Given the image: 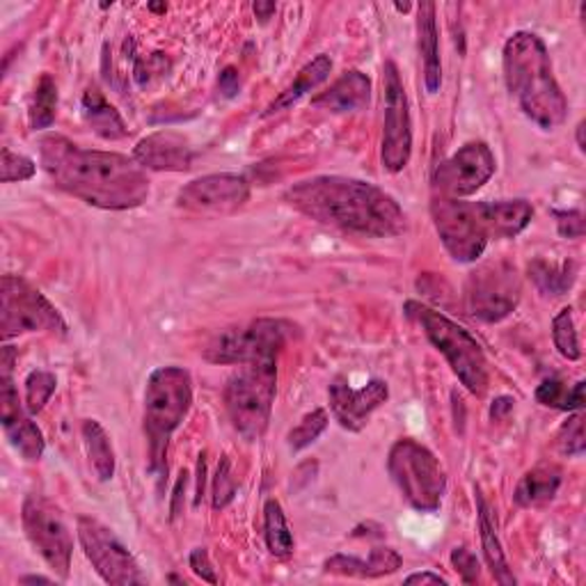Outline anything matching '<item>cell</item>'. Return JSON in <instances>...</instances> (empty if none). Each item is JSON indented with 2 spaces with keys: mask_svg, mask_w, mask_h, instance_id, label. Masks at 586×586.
Listing matches in <instances>:
<instances>
[{
  "mask_svg": "<svg viewBox=\"0 0 586 586\" xmlns=\"http://www.w3.org/2000/svg\"><path fill=\"white\" fill-rule=\"evenodd\" d=\"M40 161L60 191L103 212L137 209L152 191L147 169L133 156L83 150L64 135L42 137Z\"/></svg>",
  "mask_w": 586,
  "mask_h": 586,
  "instance_id": "cell-1",
  "label": "cell"
},
{
  "mask_svg": "<svg viewBox=\"0 0 586 586\" xmlns=\"http://www.w3.org/2000/svg\"><path fill=\"white\" fill-rule=\"evenodd\" d=\"M285 202L319 225L356 236H399L408 225L405 212L390 193L353 177L302 179L285 193Z\"/></svg>",
  "mask_w": 586,
  "mask_h": 586,
  "instance_id": "cell-2",
  "label": "cell"
},
{
  "mask_svg": "<svg viewBox=\"0 0 586 586\" xmlns=\"http://www.w3.org/2000/svg\"><path fill=\"white\" fill-rule=\"evenodd\" d=\"M504 81L521 111L543 131L566 122L568 99L557 83L553 60L536 32H513L502 51Z\"/></svg>",
  "mask_w": 586,
  "mask_h": 586,
  "instance_id": "cell-3",
  "label": "cell"
},
{
  "mask_svg": "<svg viewBox=\"0 0 586 586\" xmlns=\"http://www.w3.org/2000/svg\"><path fill=\"white\" fill-rule=\"evenodd\" d=\"M403 312L424 330L429 341L444 356L446 364L456 373L461 385L474 397H484L491 376L489 360L484 349H481V343L465 328H461L452 319H446L442 312H435L429 305L408 300L403 305Z\"/></svg>",
  "mask_w": 586,
  "mask_h": 586,
  "instance_id": "cell-4",
  "label": "cell"
},
{
  "mask_svg": "<svg viewBox=\"0 0 586 586\" xmlns=\"http://www.w3.org/2000/svg\"><path fill=\"white\" fill-rule=\"evenodd\" d=\"M193 405L191 373L182 367H158L152 371L145 390V433L150 440V470L165 472L167 442Z\"/></svg>",
  "mask_w": 586,
  "mask_h": 586,
  "instance_id": "cell-5",
  "label": "cell"
},
{
  "mask_svg": "<svg viewBox=\"0 0 586 586\" xmlns=\"http://www.w3.org/2000/svg\"><path fill=\"white\" fill-rule=\"evenodd\" d=\"M278 390V360L240 364L225 385V408L238 435L257 442L264 438Z\"/></svg>",
  "mask_w": 586,
  "mask_h": 586,
  "instance_id": "cell-6",
  "label": "cell"
},
{
  "mask_svg": "<svg viewBox=\"0 0 586 586\" xmlns=\"http://www.w3.org/2000/svg\"><path fill=\"white\" fill-rule=\"evenodd\" d=\"M388 472L403 500L422 513H435L446 493V474L438 456L412 438H401L392 444Z\"/></svg>",
  "mask_w": 586,
  "mask_h": 586,
  "instance_id": "cell-7",
  "label": "cell"
},
{
  "mask_svg": "<svg viewBox=\"0 0 586 586\" xmlns=\"http://www.w3.org/2000/svg\"><path fill=\"white\" fill-rule=\"evenodd\" d=\"M298 335V326L285 319H257L236 326L209 341L204 360L212 364H248L259 360H278L287 343Z\"/></svg>",
  "mask_w": 586,
  "mask_h": 586,
  "instance_id": "cell-8",
  "label": "cell"
},
{
  "mask_svg": "<svg viewBox=\"0 0 586 586\" xmlns=\"http://www.w3.org/2000/svg\"><path fill=\"white\" fill-rule=\"evenodd\" d=\"M28 332H66L58 307L17 275H3L0 282V335L12 339Z\"/></svg>",
  "mask_w": 586,
  "mask_h": 586,
  "instance_id": "cell-9",
  "label": "cell"
},
{
  "mask_svg": "<svg viewBox=\"0 0 586 586\" xmlns=\"http://www.w3.org/2000/svg\"><path fill=\"white\" fill-rule=\"evenodd\" d=\"M523 296L521 275L508 261H491L476 268L465 285L467 315L481 323H500L515 312Z\"/></svg>",
  "mask_w": 586,
  "mask_h": 586,
  "instance_id": "cell-10",
  "label": "cell"
},
{
  "mask_svg": "<svg viewBox=\"0 0 586 586\" xmlns=\"http://www.w3.org/2000/svg\"><path fill=\"white\" fill-rule=\"evenodd\" d=\"M431 218L446 253L459 264H472L489 248V232L479 214L476 202L435 195L431 202Z\"/></svg>",
  "mask_w": 586,
  "mask_h": 586,
  "instance_id": "cell-11",
  "label": "cell"
},
{
  "mask_svg": "<svg viewBox=\"0 0 586 586\" xmlns=\"http://www.w3.org/2000/svg\"><path fill=\"white\" fill-rule=\"evenodd\" d=\"M21 523L28 541L38 549L47 566L60 577H69L74 555V538L58 504L42 495H28L21 508Z\"/></svg>",
  "mask_w": 586,
  "mask_h": 586,
  "instance_id": "cell-12",
  "label": "cell"
},
{
  "mask_svg": "<svg viewBox=\"0 0 586 586\" xmlns=\"http://www.w3.org/2000/svg\"><path fill=\"white\" fill-rule=\"evenodd\" d=\"M383 141H381V161L383 167L392 175L405 169L412 156V120H410V101L394 62L383 64Z\"/></svg>",
  "mask_w": 586,
  "mask_h": 586,
  "instance_id": "cell-13",
  "label": "cell"
},
{
  "mask_svg": "<svg viewBox=\"0 0 586 586\" xmlns=\"http://www.w3.org/2000/svg\"><path fill=\"white\" fill-rule=\"evenodd\" d=\"M79 541L96 575L106 584L133 586L147 582L135 557L106 525L83 515L79 518Z\"/></svg>",
  "mask_w": 586,
  "mask_h": 586,
  "instance_id": "cell-14",
  "label": "cell"
},
{
  "mask_svg": "<svg viewBox=\"0 0 586 586\" xmlns=\"http://www.w3.org/2000/svg\"><path fill=\"white\" fill-rule=\"evenodd\" d=\"M495 169L497 161L493 150L486 143L472 141L435 167L433 186L442 197L463 199L484 188L495 175Z\"/></svg>",
  "mask_w": 586,
  "mask_h": 586,
  "instance_id": "cell-15",
  "label": "cell"
},
{
  "mask_svg": "<svg viewBox=\"0 0 586 586\" xmlns=\"http://www.w3.org/2000/svg\"><path fill=\"white\" fill-rule=\"evenodd\" d=\"M250 199V184L244 175L220 172V175H206L186 184L177 204L191 214H234Z\"/></svg>",
  "mask_w": 586,
  "mask_h": 586,
  "instance_id": "cell-16",
  "label": "cell"
},
{
  "mask_svg": "<svg viewBox=\"0 0 586 586\" xmlns=\"http://www.w3.org/2000/svg\"><path fill=\"white\" fill-rule=\"evenodd\" d=\"M390 397V388L381 378H373L364 388L353 390L347 378H335L328 399H330V410L335 420L339 422L341 429L347 431H362L371 418V412L381 408Z\"/></svg>",
  "mask_w": 586,
  "mask_h": 586,
  "instance_id": "cell-17",
  "label": "cell"
},
{
  "mask_svg": "<svg viewBox=\"0 0 586 586\" xmlns=\"http://www.w3.org/2000/svg\"><path fill=\"white\" fill-rule=\"evenodd\" d=\"M0 422H3L10 444L25 461L34 463L44 456V433L30 420L28 408L21 405L12 376H0Z\"/></svg>",
  "mask_w": 586,
  "mask_h": 586,
  "instance_id": "cell-18",
  "label": "cell"
},
{
  "mask_svg": "<svg viewBox=\"0 0 586 586\" xmlns=\"http://www.w3.org/2000/svg\"><path fill=\"white\" fill-rule=\"evenodd\" d=\"M133 158L145 169L186 172L193 165V147L184 133L163 128L143 137L133 150Z\"/></svg>",
  "mask_w": 586,
  "mask_h": 586,
  "instance_id": "cell-19",
  "label": "cell"
},
{
  "mask_svg": "<svg viewBox=\"0 0 586 586\" xmlns=\"http://www.w3.org/2000/svg\"><path fill=\"white\" fill-rule=\"evenodd\" d=\"M371 99V81L367 74L351 69L341 74L326 92L312 99V106L328 113H356L369 106Z\"/></svg>",
  "mask_w": 586,
  "mask_h": 586,
  "instance_id": "cell-20",
  "label": "cell"
},
{
  "mask_svg": "<svg viewBox=\"0 0 586 586\" xmlns=\"http://www.w3.org/2000/svg\"><path fill=\"white\" fill-rule=\"evenodd\" d=\"M481 220L493 238H515L527 229L534 218V206L527 199H500V202H476Z\"/></svg>",
  "mask_w": 586,
  "mask_h": 586,
  "instance_id": "cell-21",
  "label": "cell"
},
{
  "mask_svg": "<svg viewBox=\"0 0 586 586\" xmlns=\"http://www.w3.org/2000/svg\"><path fill=\"white\" fill-rule=\"evenodd\" d=\"M403 566L401 555L392 547H373L369 553V559H358L349 555H335L330 557L323 568L332 575L343 577H360V579H378L397 573Z\"/></svg>",
  "mask_w": 586,
  "mask_h": 586,
  "instance_id": "cell-22",
  "label": "cell"
},
{
  "mask_svg": "<svg viewBox=\"0 0 586 586\" xmlns=\"http://www.w3.org/2000/svg\"><path fill=\"white\" fill-rule=\"evenodd\" d=\"M418 47L424 66V85L429 94H435L442 85V62H440V34L433 3L418 8Z\"/></svg>",
  "mask_w": 586,
  "mask_h": 586,
  "instance_id": "cell-23",
  "label": "cell"
},
{
  "mask_svg": "<svg viewBox=\"0 0 586 586\" xmlns=\"http://www.w3.org/2000/svg\"><path fill=\"white\" fill-rule=\"evenodd\" d=\"M330 72H332V60L326 53L317 55L312 62H307L298 72V76L294 79V83L268 103V109L264 111V117H270L275 113H282V111L296 106V103L305 94L317 90L330 76Z\"/></svg>",
  "mask_w": 586,
  "mask_h": 586,
  "instance_id": "cell-24",
  "label": "cell"
},
{
  "mask_svg": "<svg viewBox=\"0 0 586 586\" xmlns=\"http://www.w3.org/2000/svg\"><path fill=\"white\" fill-rule=\"evenodd\" d=\"M562 489V470L553 463H541L532 467L523 479L518 489L513 493V500L523 508L545 506L553 502Z\"/></svg>",
  "mask_w": 586,
  "mask_h": 586,
  "instance_id": "cell-25",
  "label": "cell"
},
{
  "mask_svg": "<svg viewBox=\"0 0 586 586\" xmlns=\"http://www.w3.org/2000/svg\"><path fill=\"white\" fill-rule=\"evenodd\" d=\"M83 117L88 122V126L103 137V141H122V137L128 135V128L122 120V115L117 113L115 106L106 101L99 92V88H88L83 94Z\"/></svg>",
  "mask_w": 586,
  "mask_h": 586,
  "instance_id": "cell-26",
  "label": "cell"
},
{
  "mask_svg": "<svg viewBox=\"0 0 586 586\" xmlns=\"http://www.w3.org/2000/svg\"><path fill=\"white\" fill-rule=\"evenodd\" d=\"M476 506H479V534H481V549H484V557H486V564L493 573V577L500 582V584H515V577L508 568V562H506V555L502 549V543H500V536L495 532V523L491 518V508L484 500V495H481V491L476 489Z\"/></svg>",
  "mask_w": 586,
  "mask_h": 586,
  "instance_id": "cell-27",
  "label": "cell"
},
{
  "mask_svg": "<svg viewBox=\"0 0 586 586\" xmlns=\"http://www.w3.org/2000/svg\"><path fill=\"white\" fill-rule=\"evenodd\" d=\"M83 442H85V452L88 459L96 472L99 481H111L115 476V450L111 435L106 433L96 420H85L83 422Z\"/></svg>",
  "mask_w": 586,
  "mask_h": 586,
  "instance_id": "cell-28",
  "label": "cell"
},
{
  "mask_svg": "<svg viewBox=\"0 0 586 586\" xmlns=\"http://www.w3.org/2000/svg\"><path fill=\"white\" fill-rule=\"evenodd\" d=\"M264 538H266L268 553L273 557L287 559L294 555L296 541H294V534L289 530L285 508L278 500H268L264 504Z\"/></svg>",
  "mask_w": 586,
  "mask_h": 586,
  "instance_id": "cell-29",
  "label": "cell"
},
{
  "mask_svg": "<svg viewBox=\"0 0 586 586\" xmlns=\"http://www.w3.org/2000/svg\"><path fill=\"white\" fill-rule=\"evenodd\" d=\"M530 278L534 280L541 294L564 296L577 280V264L575 261L549 264L545 259H534L530 264Z\"/></svg>",
  "mask_w": 586,
  "mask_h": 586,
  "instance_id": "cell-30",
  "label": "cell"
},
{
  "mask_svg": "<svg viewBox=\"0 0 586 586\" xmlns=\"http://www.w3.org/2000/svg\"><path fill=\"white\" fill-rule=\"evenodd\" d=\"M58 113V85L51 74H44L38 85H34L32 101L28 109V122L32 131L49 128L55 122Z\"/></svg>",
  "mask_w": 586,
  "mask_h": 586,
  "instance_id": "cell-31",
  "label": "cell"
},
{
  "mask_svg": "<svg viewBox=\"0 0 586 586\" xmlns=\"http://www.w3.org/2000/svg\"><path fill=\"white\" fill-rule=\"evenodd\" d=\"M584 381H577L573 388L566 383L557 381V378H549V381H543L536 388V401L547 408H557V410H582L584 408Z\"/></svg>",
  "mask_w": 586,
  "mask_h": 586,
  "instance_id": "cell-32",
  "label": "cell"
},
{
  "mask_svg": "<svg viewBox=\"0 0 586 586\" xmlns=\"http://www.w3.org/2000/svg\"><path fill=\"white\" fill-rule=\"evenodd\" d=\"M553 339H555L557 351L566 360L575 362L582 358L579 337H577V328H575V319H573V307L559 309V315L553 319Z\"/></svg>",
  "mask_w": 586,
  "mask_h": 586,
  "instance_id": "cell-33",
  "label": "cell"
},
{
  "mask_svg": "<svg viewBox=\"0 0 586 586\" xmlns=\"http://www.w3.org/2000/svg\"><path fill=\"white\" fill-rule=\"evenodd\" d=\"M58 388V378L51 371H30L25 378V408L30 415H40Z\"/></svg>",
  "mask_w": 586,
  "mask_h": 586,
  "instance_id": "cell-34",
  "label": "cell"
},
{
  "mask_svg": "<svg viewBox=\"0 0 586 586\" xmlns=\"http://www.w3.org/2000/svg\"><path fill=\"white\" fill-rule=\"evenodd\" d=\"M326 429H328V412L323 408L307 412V415L300 420V424L296 429H291L289 435H287L289 450L291 452H302L305 446L317 442Z\"/></svg>",
  "mask_w": 586,
  "mask_h": 586,
  "instance_id": "cell-35",
  "label": "cell"
},
{
  "mask_svg": "<svg viewBox=\"0 0 586 586\" xmlns=\"http://www.w3.org/2000/svg\"><path fill=\"white\" fill-rule=\"evenodd\" d=\"M559 452L570 459H579L586 452V440H584V412L577 410L575 415H570L557 435Z\"/></svg>",
  "mask_w": 586,
  "mask_h": 586,
  "instance_id": "cell-36",
  "label": "cell"
},
{
  "mask_svg": "<svg viewBox=\"0 0 586 586\" xmlns=\"http://www.w3.org/2000/svg\"><path fill=\"white\" fill-rule=\"evenodd\" d=\"M38 165L32 158L23 154H14L12 150L3 147V161H0V182L14 184V182H28L34 177Z\"/></svg>",
  "mask_w": 586,
  "mask_h": 586,
  "instance_id": "cell-37",
  "label": "cell"
},
{
  "mask_svg": "<svg viewBox=\"0 0 586 586\" xmlns=\"http://www.w3.org/2000/svg\"><path fill=\"white\" fill-rule=\"evenodd\" d=\"M236 497V479L232 474L229 456H223L214 476V508L223 511Z\"/></svg>",
  "mask_w": 586,
  "mask_h": 586,
  "instance_id": "cell-38",
  "label": "cell"
},
{
  "mask_svg": "<svg viewBox=\"0 0 586 586\" xmlns=\"http://www.w3.org/2000/svg\"><path fill=\"white\" fill-rule=\"evenodd\" d=\"M452 564L454 568L459 570L461 579L465 584H474L479 582V573H481V566H479V559L474 553H470L467 547H456L452 553Z\"/></svg>",
  "mask_w": 586,
  "mask_h": 586,
  "instance_id": "cell-39",
  "label": "cell"
},
{
  "mask_svg": "<svg viewBox=\"0 0 586 586\" xmlns=\"http://www.w3.org/2000/svg\"><path fill=\"white\" fill-rule=\"evenodd\" d=\"M557 218V229L564 238H582L584 236V216L582 212H553Z\"/></svg>",
  "mask_w": 586,
  "mask_h": 586,
  "instance_id": "cell-40",
  "label": "cell"
},
{
  "mask_svg": "<svg viewBox=\"0 0 586 586\" xmlns=\"http://www.w3.org/2000/svg\"><path fill=\"white\" fill-rule=\"evenodd\" d=\"M191 568L197 577H202L204 582H209V584H216L218 582V575H216V568L209 559V553H206L204 547H195L193 553H191Z\"/></svg>",
  "mask_w": 586,
  "mask_h": 586,
  "instance_id": "cell-41",
  "label": "cell"
},
{
  "mask_svg": "<svg viewBox=\"0 0 586 586\" xmlns=\"http://www.w3.org/2000/svg\"><path fill=\"white\" fill-rule=\"evenodd\" d=\"M218 88L225 96H236L238 92V74H236V69L234 66H227L225 72L220 74V81H218Z\"/></svg>",
  "mask_w": 586,
  "mask_h": 586,
  "instance_id": "cell-42",
  "label": "cell"
},
{
  "mask_svg": "<svg viewBox=\"0 0 586 586\" xmlns=\"http://www.w3.org/2000/svg\"><path fill=\"white\" fill-rule=\"evenodd\" d=\"M403 582L405 584H450V579L442 577L440 573H431V570H426V573H412Z\"/></svg>",
  "mask_w": 586,
  "mask_h": 586,
  "instance_id": "cell-43",
  "label": "cell"
},
{
  "mask_svg": "<svg viewBox=\"0 0 586 586\" xmlns=\"http://www.w3.org/2000/svg\"><path fill=\"white\" fill-rule=\"evenodd\" d=\"M186 481H188V474L182 472L179 479H177V486H175V497H172V508H169L172 521H175L177 515H179V508H182V493L186 491Z\"/></svg>",
  "mask_w": 586,
  "mask_h": 586,
  "instance_id": "cell-44",
  "label": "cell"
},
{
  "mask_svg": "<svg viewBox=\"0 0 586 586\" xmlns=\"http://www.w3.org/2000/svg\"><path fill=\"white\" fill-rule=\"evenodd\" d=\"M204 476H206V454H199V463H197V491H195V504L202 502L204 495Z\"/></svg>",
  "mask_w": 586,
  "mask_h": 586,
  "instance_id": "cell-45",
  "label": "cell"
},
{
  "mask_svg": "<svg viewBox=\"0 0 586 586\" xmlns=\"http://www.w3.org/2000/svg\"><path fill=\"white\" fill-rule=\"evenodd\" d=\"M253 10H255L257 19L266 23V21H268V19L275 14V10H278V8H275V3H255V6H253Z\"/></svg>",
  "mask_w": 586,
  "mask_h": 586,
  "instance_id": "cell-46",
  "label": "cell"
},
{
  "mask_svg": "<svg viewBox=\"0 0 586 586\" xmlns=\"http://www.w3.org/2000/svg\"><path fill=\"white\" fill-rule=\"evenodd\" d=\"M511 408H513V399L502 397V399H497V401L493 403V410H491V412H493V418H495V420H500V418L504 415V412L511 410Z\"/></svg>",
  "mask_w": 586,
  "mask_h": 586,
  "instance_id": "cell-47",
  "label": "cell"
},
{
  "mask_svg": "<svg viewBox=\"0 0 586 586\" xmlns=\"http://www.w3.org/2000/svg\"><path fill=\"white\" fill-rule=\"evenodd\" d=\"M21 584H51V579L40 577V575H28V577H21Z\"/></svg>",
  "mask_w": 586,
  "mask_h": 586,
  "instance_id": "cell-48",
  "label": "cell"
},
{
  "mask_svg": "<svg viewBox=\"0 0 586 586\" xmlns=\"http://www.w3.org/2000/svg\"><path fill=\"white\" fill-rule=\"evenodd\" d=\"M575 131H577V133H575V135H577V147H579V152H584V150H586V143H584V120L577 124Z\"/></svg>",
  "mask_w": 586,
  "mask_h": 586,
  "instance_id": "cell-49",
  "label": "cell"
},
{
  "mask_svg": "<svg viewBox=\"0 0 586 586\" xmlns=\"http://www.w3.org/2000/svg\"><path fill=\"white\" fill-rule=\"evenodd\" d=\"M150 10H154V12H165L167 8H165V6H150Z\"/></svg>",
  "mask_w": 586,
  "mask_h": 586,
  "instance_id": "cell-50",
  "label": "cell"
},
{
  "mask_svg": "<svg viewBox=\"0 0 586 586\" xmlns=\"http://www.w3.org/2000/svg\"><path fill=\"white\" fill-rule=\"evenodd\" d=\"M397 10H399V12H408L410 6H397Z\"/></svg>",
  "mask_w": 586,
  "mask_h": 586,
  "instance_id": "cell-51",
  "label": "cell"
}]
</instances>
